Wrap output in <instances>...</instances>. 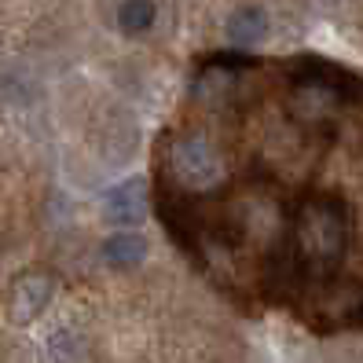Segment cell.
I'll use <instances>...</instances> for the list:
<instances>
[{"label":"cell","instance_id":"6da1fadb","mask_svg":"<svg viewBox=\"0 0 363 363\" xmlns=\"http://www.w3.org/2000/svg\"><path fill=\"white\" fill-rule=\"evenodd\" d=\"M349 250V209L334 195H312L294 213L290 257L308 275H330Z\"/></svg>","mask_w":363,"mask_h":363},{"label":"cell","instance_id":"7a4b0ae2","mask_svg":"<svg viewBox=\"0 0 363 363\" xmlns=\"http://www.w3.org/2000/svg\"><path fill=\"white\" fill-rule=\"evenodd\" d=\"M165 169L180 195H217L220 187H228V162L217 143L202 133L173 136L165 151Z\"/></svg>","mask_w":363,"mask_h":363},{"label":"cell","instance_id":"3957f363","mask_svg":"<svg viewBox=\"0 0 363 363\" xmlns=\"http://www.w3.org/2000/svg\"><path fill=\"white\" fill-rule=\"evenodd\" d=\"M253 67H257V59H250V55H213L195 74L191 92H195L199 103H209V106L235 103L239 99V89H242V77Z\"/></svg>","mask_w":363,"mask_h":363},{"label":"cell","instance_id":"277c9868","mask_svg":"<svg viewBox=\"0 0 363 363\" xmlns=\"http://www.w3.org/2000/svg\"><path fill=\"white\" fill-rule=\"evenodd\" d=\"M52 297H55V279L45 268L18 272L8 286V319L15 327H30L33 319L48 308Z\"/></svg>","mask_w":363,"mask_h":363},{"label":"cell","instance_id":"5b68a950","mask_svg":"<svg viewBox=\"0 0 363 363\" xmlns=\"http://www.w3.org/2000/svg\"><path fill=\"white\" fill-rule=\"evenodd\" d=\"M147 209H151V191H147V180L143 177H129L121 180L118 187L106 191L103 199V213L106 220H114L121 228H133L147 217Z\"/></svg>","mask_w":363,"mask_h":363},{"label":"cell","instance_id":"8992f818","mask_svg":"<svg viewBox=\"0 0 363 363\" xmlns=\"http://www.w3.org/2000/svg\"><path fill=\"white\" fill-rule=\"evenodd\" d=\"M268 37V11L257 4H242L228 15V40L239 48H253Z\"/></svg>","mask_w":363,"mask_h":363},{"label":"cell","instance_id":"52a82bcc","mask_svg":"<svg viewBox=\"0 0 363 363\" xmlns=\"http://www.w3.org/2000/svg\"><path fill=\"white\" fill-rule=\"evenodd\" d=\"M103 261L111 268H136L147 261V239L140 231H114L111 239L103 242Z\"/></svg>","mask_w":363,"mask_h":363},{"label":"cell","instance_id":"ba28073f","mask_svg":"<svg viewBox=\"0 0 363 363\" xmlns=\"http://www.w3.org/2000/svg\"><path fill=\"white\" fill-rule=\"evenodd\" d=\"M158 23V4L155 0H121L118 4V30L125 37H143Z\"/></svg>","mask_w":363,"mask_h":363}]
</instances>
